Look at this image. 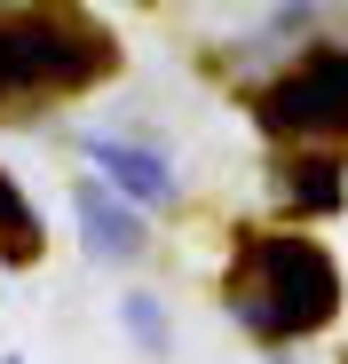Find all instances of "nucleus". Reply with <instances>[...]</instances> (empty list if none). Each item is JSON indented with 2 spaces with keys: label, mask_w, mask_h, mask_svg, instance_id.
<instances>
[{
  "label": "nucleus",
  "mask_w": 348,
  "mask_h": 364,
  "mask_svg": "<svg viewBox=\"0 0 348 364\" xmlns=\"http://www.w3.org/2000/svg\"><path fill=\"white\" fill-rule=\"evenodd\" d=\"M229 309H238L261 341L317 333L340 309V269H332L325 246H309V237H254L238 277H229Z\"/></svg>",
  "instance_id": "obj_1"
},
{
  "label": "nucleus",
  "mask_w": 348,
  "mask_h": 364,
  "mask_svg": "<svg viewBox=\"0 0 348 364\" xmlns=\"http://www.w3.org/2000/svg\"><path fill=\"white\" fill-rule=\"evenodd\" d=\"M103 64H119L95 24H80L72 9H24L16 24H0V80H48V87H80Z\"/></svg>",
  "instance_id": "obj_2"
},
{
  "label": "nucleus",
  "mask_w": 348,
  "mask_h": 364,
  "mask_svg": "<svg viewBox=\"0 0 348 364\" xmlns=\"http://www.w3.org/2000/svg\"><path fill=\"white\" fill-rule=\"evenodd\" d=\"M261 119L277 135H348V48H325L293 80L261 95Z\"/></svg>",
  "instance_id": "obj_3"
},
{
  "label": "nucleus",
  "mask_w": 348,
  "mask_h": 364,
  "mask_svg": "<svg viewBox=\"0 0 348 364\" xmlns=\"http://www.w3.org/2000/svg\"><path fill=\"white\" fill-rule=\"evenodd\" d=\"M95 166H103L111 182H119L127 198H143V206H158V198L174 191V174H166L151 151H135V143H95Z\"/></svg>",
  "instance_id": "obj_4"
},
{
  "label": "nucleus",
  "mask_w": 348,
  "mask_h": 364,
  "mask_svg": "<svg viewBox=\"0 0 348 364\" xmlns=\"http://www.w3.org/2000/svg\"><path fill=\"white\" fill-rule=\"evenodd\" d=\"M80 230H87V246H95V254H135V246H143L135 214L103 206V191H80Z\"/></svg>",
  "instance_id": "obj_5"
},
{
  "label": "nucleus",
  "mask_w": 348,
  "mask_h": 364,
  "mask_svg": "<svg viewBox=\"0 0 348 364\" xmlns=\"http://www.w3.org/2000/svg\"><path fill=\"white\" fill-rule=\"evenodd\" d=\"M285 198L301 214H332L340 206V159H293L285 166Z\"/></svg>",
  "instance_id": "obj_6"
},
{
  "label": "nucleus",
  "mask_w": 348,
  "mask_h": 364,
  "mask_svg": "<svg viewBox=\"0 0 348 364\" xmlns=\"http://www.w3.org/2000/svg\"><path fill=\"white\" fill-rule=\"evenodd\" d=\"M0 254H9V262H32V254H40V222H32V206L16 198L9 174H0Z\"/></svg>",
  "instance_id": "obj_7"
},
{
  "label": "nucleus",
  "mask_w": 348,
  "mask_h": 364,
  "mask_svg": "<svg viewBox=\"0 0 348 364\" xmlns=\"http://www.w3.org/2000/svg\"><path fill=\"white\" fill-rule=\"evenodd\" d=\"M127 325H135L143 348H158V309H151V301H127Z\"/></svg>",
  "instance_id": "obj_8"
}]
</instances>
